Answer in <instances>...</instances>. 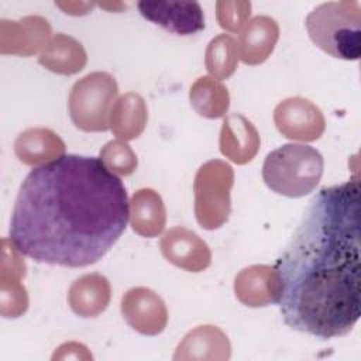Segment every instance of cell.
Listing matches in <instances>:
<instances>
[{"label": "cell", "instance_id": "23", "mask_svg": "<svg viewBox=\"0 0 361 361\" xmlns=\"http://www.w3.org/2000/svg\"><path fill=\"white\" fill-rule=\"evenodd\" d=\"M100 159L116 175H131L137 168V155L123 140L107 142L100 149Z\"/></svg>", "mask_w": 361, "mask_h": 361}, {"label": "cell", "instance_id": "25", "mask_svg": "<svg viewBox=\"0 0 361 361\" xmlns=\"http://www.w3.org/2000/svg\"><path fill=\"white\" fill-rule=\"evenodd\" d=\"M55 4L58 7H61L63 10V13L68 14H73V16H82L89 13V10L93 7V3H59L55 1Z\"/></svg>", "mask_w": 361, "mask_h": 361}, {"label": "cell", "instance_id": "18", "mask_svg": "<svg viewBox=\"0 0 361 361\" xmlns=\"http://www.w3.org/2000/svg\"><path fill=\"white\" fill-rule=\"evenodd\" d=\"M148 110L144 99L133 92L116 100L110 114V128L123 141L137 138L145 128Z\"/></svg>", "mask_w": 361, "mask_h": 361}, {"label": "cell", "instance_id": "12", "mask_svg": "<svg viewBox=\"0 0 361 361\" xmlns=\"http://www.w3.org/2000/svg\"><path fill=\"white\" fill-rule=\"evenodd\" d=\"M220 152L231 162L244 165L254 159L259 148V134L254 124L241 114H230L223 120Z\"/></svg>", "mask_w": 361, "mask_h": 361}, {"label": "cell", "instance_id": "8", "mask_svg": "<svg viewBox=\"0 0 361 361\" xmlns=\"http://www.w3.org/2000/svg\"><path fill=\"white\" fill-rule=\"evenodd\" d=\"M274 121L283 137L298 141H316L326 127L322 110L303 97H289L281 102L275 107Z\"/></svg>", "mask_w": 361, "mask_h": 361}, {"label": "cell", "instance_id": "17", "mask_svg": "<svg viewBox=\"0 0 361 361\" xmlns=\"http://www.w3.org/2000/svg\"><path fill=\"white\" fill-rule=\"evenodd\" d=\"M38 61L51 72L73 75L85 68L87 56L82 44L73 37L56 34L42 48Z\"/></svg>", "mask_w": 361, "mask_h": 361}, {"label": "cell", "instance_id": "7", "mask_svg": "<svg viewBox=\"0 0 361 361\" xmlns=\"http://www.w3.org/2000/svg\"><path fill=\"white\" fill-rule=\"evenodd\" d=\"M137 8L145 20L178 35H192L204 28L203 8L197 1L142 0Z\"/></svg>", "mask_w": 361, "mask_h": 361}, {"label": "cell", "instance_id": "5", "mask_svg": "<svg viewBox=\"0 0 361 361\" xmlns=\"http://www.w3.org/2000/svg\"><path fill=\"white\" fill-rule=\"evenodd\" d=\"M118 94L116 79L107 72H92L78 80L69 93L68 109L73 124L83 131H106Z\"/></svg>", "mask_w": 361, "mask_h": 361}, {"label": "cell", "instance_id": "11", "mask_svg": "<svg viewBox=\"0 0 361 361\" xmlns=\"http://www.w3.org/2000/svg\"><path fill=\"white\" fill-rule=\"evenodd\" d=\"M279 278L269 265H251L240 271L234 279L235 298L248 307H264L278 303Z\"/></svg>", "mask_w": 361, "mask_h": 361}, {"label": "cell", "instance_id": "10", "mask_svg": "<svg viewBox=\"0 0 361 361\" xmlns=\"http://www.w3.org/2000/svg\"><path fill=\"white\" fill-rule=\"evenodd\" d=\"M159 248L168 262L189 272L204 271L212 262L209 245L185 227L168 230L159 241Z\"/></svg>", "mask_w": 361, "mask_h": 361}, {"label": "cell", "instance_id": "2", "mask_svg": "<svg viewBox=\"0 0 361 361\" xmlns=\"http://www.w3.org/2000/svg\"><path fill=\"white\" fill-rule=\"evenodd\" d=\"M360 180L322 188L274 268L286 326L320 340L348 334L361 316Z\"/></svg>", "mask_w": 361, "mask_h": 361}, {"label": "cell", "instance_id": "13", "mask_svg": "<svg viewBox=\"0 0 361 361\" xmlns=\"http://www.w3.org/2000/svg\"><path fill=\"white\" fill-rule=\"evenodd\" d=\"M279 38V25L269 16H255L247 21L238 39L240 59L259 65L272 54Z\"/></svg>", "mask_w": 361, "mask_h": 361}, {"label": "cell", "instance_id": "1", "mask_svg": "<svg viewBox=\"0 0 361 361\" xmlns=\"http://www.w3.org/2000/svg\"><path fill=\"white\" fill-rule=\"evenodd\" d=\"M128 216L126 186L100 158L65 154L25 176L8 238L37 262L83 268L117 243Z\"/></svg>", "mask_w": 361, "mask_h": 361}, {"label": "cell", "instance_id": "15", "mask_svg": "<svg viewBox=\"0 0 361 361\" xmlns=\"http://www.w3.org/2000/svg\"><path fill=\"white\" fill-rule=\"evenodd\" d=\"M130 224L141 237H157L166 223V212L158 192L149 188L134 192L130 200Z\"/></svg>", "mask_w": 361, "mask_h": 361}, {"label": "cell", "instance_id": "22", "mask_svg": "<svg viewBox=\"0 0 361 361\" xmlns=\"http://www.w3.org/2000/svg\"><path fill=\"white\" fill-rule=\"evenodd\" d=\"M195 350L189 358H203V350L210 351L212 358H219L212 350L221 351L230 355V343L227 336L216 326H199L195 330L189 331L183 341L178 345V353Z\"/></svg>", "mask_w": 361, "mask_h": 361}, {"label": "cell", "instance_id": "3", "mask_svg": "<svg viewBox=\"0 0 361 361\" xmlns=\"http://www.w3.org/2000/svg\"><path fill=\"white\" fill-rule=\"evenodd\" d=\"M313 44L333 58L357 61L361 55V3L327 1L314 7L305 21Z\"/></svg>", "mask_w": 361, "mask_h": 361}, {"label": "cell", "instance_id": "24", "mask_svg": "<svg viewBox=\"0 0 361 361\" xmlns=\"http://www.w3.org/2000/svg\"><path fill=\"white\" fill-rule=\"evenodd\" d=\"M250 1H217L216 16L219 25L230 32H237L247 24L251 14Z\"/></svg>", "mask_w": 361, "mask_h": 361}, {"label": "cell", "instance_id": "16", "mask_svg": "<svg viewBox=\"0 0 361 361\" xmlns=\"http://www.w3.org/2000/svg\"><path fill=\"white\" fill-rule=\"evenodd\" d=\"M14 151L23 164L39 166L65 155V144L49 128H28L17 137Z\"/></svg>", "mask_w": 361, "mask_h": 361}, {"label": "cell", "instance_id": "4", "mask_svg": "<svg viewBox=\"0 0 361 361\" xmlns=\"http://www.w3.org/2000/svg\"><path fill=\"white\" fill-rule=\"evenodd\" d=\"M323 166V157L316 148L306 144H285L265 157L262 179L278 195L302 197L319 185Z\"/></svg>", "mask_w": 361, "mask_h": 361}, {"label": "cell", "instance_id": "9", "mask_svg": "<svg viewBox=\"0 0 361 361\" xmlns=\"http://www.w3.org/2000/svg\"><path fill=\"white\" fill-rule=\"evenodd\" d=\"M121 314L135 331L147 336L161 333L168 322V310L161 296L144 286L133 288L124 293Z\"/></svg>", "mask_w": 361, "mask_h": 361}, {"label": "cell", "instance_id": "19", "mask_svg": "<svg viewBox=\"0 0 361 361\" xmlns=\"http://www.w3.org/2000/svg\"><path fill=\"white\" fill-rule=\"evenodd\" d=\"M1 27L11 31L10 48L7 52L31 55L44 48L51 34V25L41 16H28L18 21H1ZM4 52V51H3Z\"/></svg>", "mask_w": 361, "mask_h": 361}, {"label": "cell", "instance_id": "20", "mask_svg": "<svg viewBox=\"0 0 361 361\" xmlns=\"http://www.w3.org/2000/svg\"><path fill=\"white\" fill-rule=\"evenodd\" d=\"M189 99L192 107L206 118H219L230 106L227 87L214 78L202 76L190 86Z\"/></svg>", "mask_w": 361, "mask_h": 361}, {"label": "cell", "instance_id": "21", "mask_svg": "<svg viewBox=\"0 0 361 361\" xmlns=\"http://www.w3.org/2000/svg\"><path fill=\"white\" fill-rule=\"evenodd\" d=\"M238 59L240 54L237 39L228 34H220L209 42L204 55V65L214 79L223 80L234 73Z\"/></svg>", "mask_w": 361, "mask_h": 361}, {"label": "cell", "instance_id": "6", "mask_svg": "<svg viewBox=\"0 0 361 361\" xmlns=\"http://www.w3.org/2000/svg\"><path fill=\"white\" fill-rule=\"evenodd\" d=\"M233 183V168L224 161L212 159L197 169L193 182L195 216L203 228L216 230L227 221Z\"/></svg>", "mask_w": 361, "mask_h": 361}, {"label": "cell", "instance_id": "14", "mask_svg": "<svg viewBox=\"0 0 361 361\" xmlns=\"http://www.w3.org/2000/svg\"><path fill=\"white\" fill-rule=\"evenodd\" d=\"M110 298V283L100 274H86L78 278L68 292V303L80 317L99 316L109 306Z\"/></svg>", "mask_w": 361, "mask_h": 361}]
</instances>
